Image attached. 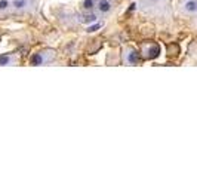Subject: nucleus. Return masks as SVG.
I'll return each mask as SVG.
<instances>
[{
	"instance_id": "1",
	"label": "nucleus",
	"mask_w": 197,
	"mask_h": 178,
	"mask_svg": "<svg viewBox=\"0 0 197 178\" xmlns=\"http://www.w3.org/2000/svg\"><path fill=\"white\" fill-rule=\"evenodd\" d=\"M160 55V46L156 43H151L150 45V48L147 49V58H150V60H154V58H157Z\"/></svg>"
},
{
	"instance_id": "2",
	"label": "nucleus",
	"mask_w": 197,
	"mask_h": 178,
	"mask_svg": "<svg viewBox=\"0 0 197 178\" xmlns=\"http://www.w3.org/2000/svg\"><path fill=\"white\" fill-rule=\"evenodd\" d=\"M96 8H98V11L101 12V13H107V12L111 11V3L108 0H99Z\"/></svg>"
},
{
	"instance_id": "3",
	"label": "nucleus",
	"mask_w": 197,
	"mask_h": 178,
	"mask_svg": "<svg viewBox=\"0 0 197 178\" xmlns=\"http://www.w3.org/2000/svg\"><path fill=\"white\" fill-rule=\"evenodd\" d=\"M128 61H129L130 64H138V62L141 61L139 54H138L136 50H130L129 54H128Z\"/></svg>"
},
{
	"instance_id": "4",
	"label": "nucleus",
	"mask_w": 197,
	"mask_h": 178,
	"mask_svg": "<svg viewBox=\"0 0 197 178\" xmlns=\"http://www.w3.org/2000/svg\"><path fill=\"white\" fill-rule=\"evenodd\" d=\"M30 64L31 65H42L43 64V56L40 54H33L31 58H30Z\"/></svg>"
},
{
	"instance_id": "5",
	"label": "nucleus",
	"mask_w": 197,
	"mask_h": 178,
	"mask_svg": "<svg viewBox=\"0 0 197 178\" xmlns=\"http://www.w3.org/2000/svg\"><path fill=\"white\" fill-rule=\"evenodd\" d=\"M96 21V15L95 13H86L83 17L80 18V22H84V24H90V22Z\"/></svg>"
},
{
	"instance_id": "6",
	"label": "nucleus",
	"mask_w": 197,
	"mask_h": 178,
	"mask_svg": "<svg viewBox=\"0 0 197 178\" xmlns=\"http://www.w3.org/2000/svg\"><path fill=\"white\" fill-rule=\"evenodd\" d=\"M185 11L187 12H197V2L196 0H190L185 3Z\"/></svg>"
},
{
	"instance_id": "7",
	"label": "nucleus",
	"mask_w": 197,
	"mask_h": 178,
	"mask_svg": "<svg viewBox=\"0 0 197 178\" xmlns=\"http://www.w3.org/2000/svg\"><path fill=\"white\" fill-rule=\"evenodd\" d=\"M95 8V0H84L83 2V9L84 11H90Z\"/></svg>"
},
{
	"instance_id": "8",
	"label": "nucleus",
	"mask_w": 197,
	"mask_h": 178,
	"mask_svg": "<svg viewBox=\"0 0 197 178\" xmlns=\"http://www.w3.org/2000/svg\"><path fill=\"white\" fill-rule=\"evenodd\" d=\"M178 50H179V48H178V45H169L168 46V54L169 55H176L178 54Z\"/></svg>"
},
{
	"instance_id": "9",
	"label": "nucleus",
	"mask_w": 197,
	"mask_h": 178,
	"mask_svg": "<svg viewBox=\"0 0 197 178\" xmlns=\"http://www.w3.org/2000/svg\"><path fill=\"white\" fill-rule=\"evenodd\" d=\"M13 6L17 9H23L27 6V0H13Z\"/></svg>"
},
{
	"instance_id": "10",
	"label": "nucleus",
	"mask_w": 197,
	"mask_h": 178,
	"mask_svg": "<svg viewBox=\"0 0 197 178\" xmlns=\"http://www.w3.org/2000/svg\"><path fill=\"white\" fill-rule=\"evenodd\" d=\"M11 62V58L5 54H0V65H8Z\"/></svg>"
},
{
	"instance_id": "11",
	"label": "nucleus",
	"mask_w": 197,
	"mask_h": 178,
	"mask_svg": "<svg viewBox=\"0 0 197 178\" xmlns=\"http://www.w3.org/2000/svg\"><path fill=\"white\" fill-rule=\"evenodd\" d=\"M101 27H102L101 24H95V25H89L86 31H88V33H93V31H96V30H99Z\"/></svg>"
},
{
	"instance_id": "12",
	"label": "nucleus",
	"mask_w": 197,
	"mask_h": 178,
	"mask_svg": "<svg viewBox=\"0 0 197 178\" xmlns=\"http://www.w3.org/2000/svg\"><path fill=\"white\" fill-rule=\"evenodd\" d=\"M9 6V2L8 0H0V9H6Z\"/></svg>"
},
{
	"instance_id": "13",
	"label": "nucleus",
	"mask_w": 197,
	"mask_h": 178,
	"mask_svg": "<svg viewBox=\"0 0 197 178\" xmlns=\"http://www.w3.org/2000/svg\"><path fill=\"white\" fill-rule=\"evenodd\" d=\"M135 3H132V5H130V8H129V11H134V9H135Z\"/></svg>"
}]
</instances>
